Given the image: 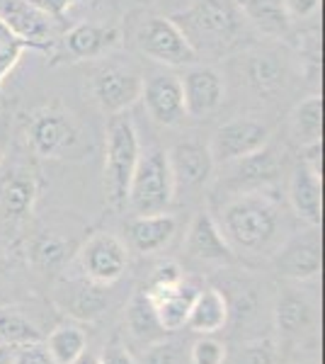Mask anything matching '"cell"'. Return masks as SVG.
Returning a JSON list of instances; mask_svg holds the SVG:
<instances>
[{"instance_id": "cell-44", "label": "cell", "mask_w": 325, "mask_h": 364, "mask_svg": "<svg viewBox=\"0 0 325 364\" xmlns=\"http://www.w3.org/2000/svg\"><path fill=\"white\" fill-rule=\"evenodd\" d=\"M144 3H149V0H144Z\"/></svg>"}, {"instance_id": "cell-24", "label": "cell", "mask_w": 325, "mask_h": 364, "mask_svg": "<svg viewBox=\"0 0 325 364\" xmlns=\"http://www.w3.org/2000/svg\"><path fill=\"white\" fill-rule=\"evenodd\" d=\"M226 321H228V299L223 296V291L204 289L197 291V296H194L185 326L192 333H199V336H211V333L221 331L226 326Z\"/></svg>"}, {"instance_id": "cell-9", "label": "cell", "mask_w": 325, "mask_h": 364, "mask_svg": "<svg viewBox=\"0 0 325 364\" xmlns=\"http://www.w3.org/2000/svg\"><path fill=\"white\" fill-rule=\"evenodd\" d=\"M284 158L279 156V149H272L267 144L265 149L255 151L250 156L235 158L230 163H223V173L218 178V187L226 192L228 197L243 195V192L267 190L272 182L277 180L282 170Z\"/></svg>"}, {"instance_id": "cell-45", "label": "cell", "mask_w": 325, "mask_h": 364, "mask_svg": "<svg viewBox=\"0 0 325 364\" xmlns=\"http://www.w3.org/2000/svg\"><path fill=\"white\" fill-rule=\"evenodd\" d=\"M0 343H3V340H0Z\"/></svg>"}, {"instance_id": "cell-20", "label": "cell", "mask_w": 325, "mask_h": 364, "mask_svg": "<svg viewBox=\"0 0 325 364\" xmlns=\"http://www.w3.org/2000/svg\"><path fill=\"white\" fill-rule=\"evenodd\" d=\"M289 204L304 224L321 226L323 221V175L299 163L289 178Z\"/></svg>"}, {"instance_id": "cell-8", "label": "cell", "mask_w": 325, "mask_h": 364, "mask_svg": "<svg viewBox=\"0 0 325 364\" xmlns=\"http://www.w3.org/2000/svg\"><path fill=\"white\" fill-rule=\"evenodd\" d=\"M144 75L129 63H100L90 75V92L105 114H119L141 97Z\"/></svg>"}, {"instance_id": "cell-15", "label": "cell", "mask_w": 325, "mask_h": 364, "mask_svg": "<svg viewBox=\"0 0 325 364\" xmlns=\"http://www.w3.org/2000/svg\"><path fill=\"white\" fill-rule=\"evenodd\" d=\"M139 100L144 102L151 119L161 127H175L187 117L180 75L168 73V70H161V73H153L151 78H144Z\"/></svg>"}, {"instance_id": "cell-30", "label": "cell", "mask_w": 325, "mask_h": 364, "mask_svg": "<svg viewBox=\"0 0 325 364\" xmlns=\"http://www.w3.org/2000/svg\"><path fill=\"white\" fill-rule=\"evenodd\" d=\"M0 340L5 345L20 348V345L41 343V333L15 309H0Z\"/></svg>"}, {"instance_id": "cell-6", "label": "cell", "mask_w": 325, "mask_h": 364, "mask_svg": "<svg viewBox=\"0 0 325 364\" xmlns=\"http://www.w3.org/2000/svg\"><path fill=\"white\" fill-rule=\"evenodd\" d=\"M175 199V182L170 173L168 151L161 146L141 149L139 163L134 168L132 182H129L127 204L136 216L163 214L170 209Z\"/></svg>"}, {"instance_id": "cell-25", "label": "cell", "mask_w": 325, "mask_h": 364, "mask_svg": "<svg viewBox=\"0 0 325 364\" xmlns=\"http://www.w3.org/2000/svg\"><path fill=\"white\" fill-rule=\"evenodd\" d=\"M289 136L304 149L323 139V97L309 95L289 114Z\"/></svg>"}, {"instance_id": "cell-18", "label": "cell", "mask_w": 325, "mask_h": 364, "mask_svg": "<svg viewBox=\"0 0 325 364\" xmlns=\"http://www.w3.org/2000/svg\"><path fill=\"white\" fill-rule=\"evenodd\" d=\"M122 44V32L117 27L97 25V22H78L66 32L63 46L70 61H92L112 54Z\"/></svg>"}, {"instance_id": "cell-13", "label": "cell", "mask_w": 325, "mask_h": 364, "mask_svg": "<svg viewBox=\"0 0 325 364\" xmlns=\"http://www.w3.org/2000/svg\"><path fill=\"white\" fill-rule=\"evenodd\" d=\"M275 267L282 277L289 279H313L323 267V236L318 226L294 233L275 252Z\"/></svg>"}, {"instance_id": "cell-27", "label": "cell", "mask_w": 325, "mask_h": 364, "mask_svg": "<svg viewBox=\"0 0 325 364\" xmlns=\"http://www.w3.org/2000/svg\"><path fill=\"white\" fill-rule=\"evenodd\" d=\"M277 328L284 338H301L313 326V309L306 299L297 294H284L275 311Z\"/></svg>"}, {"instance_id": "cell-32", "label": "cell", "mask_w": 325, "mask_h": 364, "mask_svg": "<svg viewBox=\"0 0 325 364\" xmlns=\"http://www.w3.org/2000/svg\"><path fill=\"white\" fill-rule=\"evenodd\" d=\"M68 250H70V245L63 238L44 233V236H39L37 240H34L32 260H34V265L41 267V269H54V267L66 262Z\"/></svg>"}, {"instance_id": "cell-38", "label": "cell", "mask_w": 325, "mask_h": 364, "mask_svg": "<svg viewBox=\"0 0 325 364\" xmlns=\"http://www.w3.org/2000/svg\"><path fill=\"white\" fill-rule=\"evenodd\" d=\"M282 3L289 17H297V20H309L321 10V0H282Z\"/></svg>"}, {"instance_id": "cell-29", "label": "cell", "mask_w": 325, "mask_h": 364, "mask_svg": "<svg viewBox=\"0 0 325 364\" xmlns=\"http://www.w3.org/2000/svg\"><path fill=\"white\" fill-rule=\"evenodd\" d=\"M68 287L70 291H66V309L70 316H75V318H95V316H100V311L105 309L102 287L92 284L85 277L80 282H70Z\"/></svg>"}, {"instance_id": "cell-3", "label": "cell", "mask_w": 325, "mask_h": 364, "mask_svg": "<svg viewBox=\"0 0 325 364\" xmlns=\"http://www.w3.org/2000/svg\"><path fill=\"white\" fill-rule=\"evenodd\" d=\"M41 192V175L29 151L10 146L0 161V231H15L29 219Z\"/></svg>"}, {"instance_id": "cell-33", "label": "cell", "mask_w": 325, "mask_h": 364, "mask_svg": "<svg viewBox=\"0 0 325 364\" xmlns=\"http://www.w3.org/2000/svg\"><path fill=\"white\" fill-rule=\"evenodd\" d=\"M185 362V345L177 340H156L151 343L144 357V364H182Z\"/></svg>"}, {"instance_id": "cell-28", "label": "cell", "mask_w": 325, "mask_h": 364, "mask_svg": "<svg viewBox=\"0 0 325 364\" xmlns=\"http://www.w3.org/2000/svg\"><path fill=\"white\" fill-rule=\"evenodd\" d=\"M46 350L56 364H68L87 350V336L78 326H58L46 338Z\"/></svg>"}, {"instance_id": "cell-23", "label": "cell", "mask_w": 325, "mask_h": 364, "mask_svg": "<svg viewBox=\"0 0 325 364\" xmlns=\"http://www.w3.org/2000/svg\"><path fill=\"white\" fill-rule=\"evenodd\" d=\"M243 13L247 27H252L262 37L282 39L292 27V17L282 0H235Z\"/></svg>"}, {"instance_id": "cell-7", "label": "cell", "mask_w": 325, "mask_h": 364, "mask_svg": "<svg viewBox=\"0 0 325 364\" xmlns=\"http://www.w3.org/2000/svg\"><path fill=\"white\" fill-rule=\"evenodd\" d=\"M136 46L146 58L170 68H187L199 61V56L194 54L185 34L177 29L170 17L163 15L146 17L141 22L139 29H136Z\"/></svg>"}, {"instance_id": "cell-17", "label": "cell", "mask_w": 325, "mask_h": 364, "mask_svg": "<svg viewBox=\"0 0 325 364\" xmlns=\"http://www.w3.org/2000/svg\"><path fill=\"white\" fill-rule=\"evenodd\" d=\"M0 20L15 37L27 42L29 49H51V17L29 0H0Z\"/></svg>"}, {"instance_id": "cell-5", "label": "cell", "mask_w": 325, "mask_h": 364, "mask_svg": "<svg viewBox=\"0 0 325 364\" xmlns=\"http://www.w3.org/2000/svg\"><path fill=\"white\" fill-rule=\"evenodd\" d=\"M141 156V141L127 112L110 114L105 129V199L110 207H127L129 182Z\"/></svg>"}, {"instance_id": "cell-37", "label": "cell", "mask_w": 325, "mask_h": 364, "mask_svg": "<svg viewBox=\"0 0 325 364\" xmlns=\"http://www.w3.org/2000/svg\"><path fill=\"white\" fill-rule=\"evenodd\" d=\"M13 364H56L51 360L46 345L32 343V345H20L13 352Z\"/></svg>"}, {"instance_id": "cell-11", "label": "cell", "mask_w": 325, "mask_h": 364, "mask_svg": "<svg viewBox=\"0 0 325 364\" xmlns=\"http://www.w3.org/2000/svg\"><path fill=\"white\" fill-rule=\"evenodd\" d=\"M270 139H272L270 127L262 119L240 114L223 122L206 146H209V154L214 158L216 166H223V163H230L235 158L250 156L255 151L265 149L270 144Z\"/></svg>"}, {"instance_id": "cell-19", "label": "cell", "mask_w": 325, "mask_h": 364, "mask_svg": "<svg viewBox=\"0 0 325 364\" xmlns=\"http://www.w3.org/2000/svg\"><path fill=\"white\" fill-rule=\"evenodd\" d=\"M185 250L190 257L202 262H230L235 255L233 248L228 245L226 236L218 228V221L209 211L194 214L185 236Z\"/></svg>"}, {"instance_id": "cell-35", "label": "cell", "mask_w": 325, "mask_h": 364, "mask_svg": "<svg viewBox=\"0 0 325 364\" xmlns=\"http://www.w3.org/2000/svg\"><path fill=\"white\" fill-rule=\"evenodd\" d=\"M192 364H223L226 362V345L216 338L202 336L190 350Z\"/></svg>"}, {"instance_id": "cell-12", "label": "cell", "mask_w": 325, "mask_h": 364, "mask_svg": "<svg viewBox=\"0 0 325 364\" xmlns=\"http://www.w3.org/2000/svg\"><path fill=\"white\" fill-rule=\"evenodd\" d=\"M170 173L175 182V195H197L202 192L209 180L214 178V158L209 154V146L197 139H187L175 144L168 151Z\"/></svg>"}, {"instance_id": "cell-36", "label": "cell", "mask_w": 325, "mask_h": 364, "mask_svg": "<svg viewBox=\"0 0 325 364\" xmlns=\"http://www.w3.org/2000/svg\"><path fill=\"white\" fill-rule=\"evenodd\" d=\"M182 282V269L177 262L168 260V262H161L156 269H153V277L149 282L146 289L149 291H161V289H170V287L180 284Z\"/></svg>"}, {"instance_id": "cell-1", "label": "cell", "mask_w": 325, "mask_h": 364, "mask_svg": "<svg viewBox=\"0 0 325 364\" xmlns=\"http://www.w3.org/2000/svg\"><path fill=\"white\" fill-rule=\"evenodd\" d=\"M216 221L233 252H250V255L275 250L284 228L279 202L267 190L228 197Z\"/></svg>"}, {"instance_id": "cell-31", "label": "cell", "mask_w": 325, "mask_h": 364, "mask_svg": "<svg viewBox=\"0 0 325 364\" xmlns=\"http://www.w3.org/2000/svg\"><path fill=\"white\" fill-rule=\"evenodd\" d=\"M27 49H29V44L22 42L20 37H15L8 29V25L0 20V95H3L8 75L15 70V66L20 63V58Z\"/></svg>"}, {"instance_id": "cell-22", "label": "cell", "mask_w": 325, "mask_h": 364, "mask_svg": "<svg viewBox=\"0 0 325 364\" xmlns=\"http://www.w3.org/2000/svg\"><path fill=\"white\" fill-rule=\"evenodd\" d=\"M146 296L153 301V309H156V316L161 321L165 333H175L180 328H185L187 316H190L192 301L197 296V289L185 282L170 287V289H161V291H149L144 289Z\"/></svg>"}, {"instance_id": "cell-26", "label": "cell", "mask_w": 325, "mask_h": 364, "mask_svg": "<svg viewBox=\"0 0 325 364\" xmlns=\"http://www.w3.org/2000/svg\"><path fill=\"white\" fill-rule=\"evenodd\" d=\"M127 323H129V331L132 336L139 340V343H156L165 336L161 321L156 316V309H153V301L146 296V291H139L134 294V299L129 301L127 309Z\"/></svg>"}, {"instance_id": "cell-42", "label": "cell", "mask_w": 325, "mask_h": 364, "mask_svg": "<svg viewBox=\"0 0 325 364\" xmlns=\"http://www.w3.org/2000/svg\"><path fill=\"white\" fill-rule=\"evenodd\" d=\"M13 352H15L13 345L0 343V364H13Z\"/></svg>"}, {"instance_id": "cell-34", "label": "cell", "mask_w": 325, "mask_h": 364, "mask_svg": "<svg viewBox=\"0 0 325 364\" xmlns=\"http://www.w3.org/2000/svg\"><path fill=\"white\" fill-rule=\"evenodd\" d=\"M233 364H279V352L270 340H255L240 348Z\"/></svg>"}, {"instance_id": "cell-41", "label": "cell", "mask_w": 325, "mask_h": 364, "mask_svg": "<svg viewBox=\"0 0 325 364\" xmlns=\"http://www.w3.org/2000/svg\"><path fill=\"white\" fill-rule=\"evenodd\" d=\"M10 146H13V119L5 112H0V161L5 158Z\"/></svg>"}, {"instance_id": "cell-16", "label": "cell", "mask_w": 325, "mask_h": 364, "mask_svg": "<svg viewBox=\"0 0 325 364\" xmlns=\"http://www.w3.org/2000/svg\"><path fill=\"white\" fill-rule=\"evenodd\" d=\"M243 75L245 85L255 92L257 97L275 100L279 92L287 90L292 80V70L284 56L270 49H255L243 56Z\"/></svg>"}, {"instance_id": "cell-21", "label": "cell", "mask_w": 325, "mask_h": 364, "mask_svg": "<svg viewBox=\"0 0 325 364\" xmlns=\"http://www.w3.org/2000/svg\"><path fill=\"white\" fill-rule=\"evenodd\" d=\"M175 231H177V221L168 211H163V214L134 216L127 224L129 243L141 255H151V252L163 250L173 240Z\"/></svg>"}, {"instance_id": "cell-2", "label": "cell", "mask_w": 325, "mask_h": 364, "mask_svg": "<svg viewBox=\"0 0 325 364\" xmlns=\"http://www.w3.org/2000/svg\"><path fill=\"white\" fill-rule=\"evenodd\" d=\"M197 56H223L247 34V22L235 0H190L170 15Z\"/></svg>"}, {"instance_id": "cell-39", "label": "cell", "mask_w": 325, "mask_h": 364, "mask_svg": "<svg viewBox=\"0 0 325 364\" xmlns=\"http://www.w3.org/2000/svg\"><path fill=\"white\" fill-rule=\"evenodd\" d=\"M32 5H37V8L41 10L44 15H49V17H63L68 13L70 8H73L78 0H29Z\"/></svg>"}, {"instance_id": "cell-14", "label": "cell", "mask_w": 325, "mask_h": 364, "mask_svg": "<svg viewBox=\"0 0 325 364\" xmlns=\"http://www.w3.org/2000/svg\"><path fill=\"white\" fill-rule=\"evenodd\" d=\"M182 100H185V114L194 119L214 114L226 100V80L216 68L204 63H192L180 75Z\"/></svg>"}, {"instance_id": "cell-43", "label": "cell", "mask_w": 325, "mask_h": 364, "mask_svg": "<svg viewBox=\"0 0 325 364\" xmlns=\"http://www.w3.org/2000/svg\"><path fill=\"white\" fill-rule=\"evenodd\" d=\"M68 364H100V360H97L95 355H92V352H87V350H85L80 357H75V360H73V362H68Z\"/></svg>"}, {"instance_id": "cell-4", "label": "cell", "mask_w": 325, "mask_h": 364, "mask_svg": "<svg viewBox=\"0 0 325 364\" xmlns=\"http://www.w3.org/2000/svg\"><path fill=\"white\" fill-rule=\"evenodd\" d=\"M25 144L34 158L66 161L85 149V132L78 117L61 105L37 107L25 122Z\"/></svg>"}, {"instance_id": "cell-40", "label": "cell", "mask_w": 325, "mask_h": 364, "mask_svg": "<svg viewBox=\"0 0 325 364\" xmlns=\"http://www.w3.org/2000/svg\"><path fill=\"white\" fill-rule=\"evenodd\" d=\"M97 360L100 364H134V357L119 343H112L110 348H105L102 357H97Z\"/></svg>"}, {"instance_id": "cell-10", "label": "cell", "mask_w": 325, "mask_h": 364, "mask_svg": "<svg viewBox=\"0 0 325 364\" xmlns=\"http://www.w3.org/2000/svg\"><path fill=\"white\" fill-rule=\"evenodd\" d=\"M129 252L114 233L100 231L90 236L78 250V267L82 277L97 287H110L127 272Z\"/></svg>"}]
</instances>
